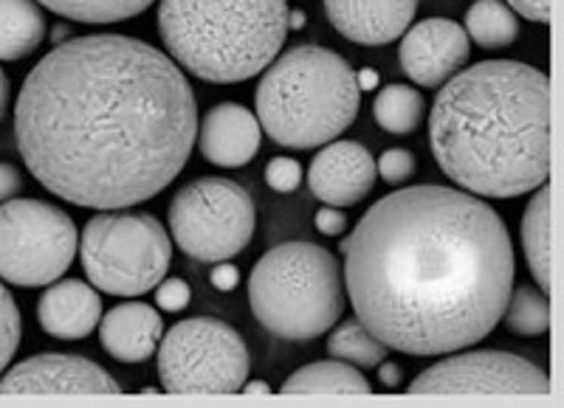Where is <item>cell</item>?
I'll return each instance as SVG.
<instances>
[{
    "instance_id": "40",
    "label": "cell",
    "mask_w": 564,
    "mask_h": 408,
    "mask_svg": "<svg viewBox=\"0 0 564 408\" xmlns=\"http://www.w3.org/2000/svg\"><path fill=\"white\" fill-rule=\"evenodd\" d=\"M52 40H54V45H59V43H65V40H70V34H68V26H57V29H54Z\"/></svg>"
},
{
    "instance_id": "23",
    "label": "cell",
    "mask_w": 564,
    "mask_h": 408,
    "mask_svg": "<svg viewBox=\"0 0 564 408\" xmlns=\"http://www.w3.org/2000/svg\"><path fill=\"white\" fill-rule=\"evenodd\" d=\"M423 113H426V99L421 90L410 88V85H387L372 102L376 122L392 135L415 133L423 122Z\"/></svg>"
},
{
    "instance_id": "1",
    "label": "cell",
    "mask_w": 564,
    "mask_h": 408,
    "mask_svg": "<svg viewBox=\"0 0 564 408\" xmlns=\"http://www.w3.org/2000/svg\"><path fill=\"white\" fill-rule=\"evenodd\" d=\"M198 139V104L178 65L128 34L54 45L23 82L14 141L45 191L116 211L167 189Z\"/></svg>"
},
{
    "instance_id": "6",
    "label": "cell",
    "mask_w": 564,
    "mask_h": 408,
    "mask_svg": "<svg viewBox=\"0 0 564 408\" xmlns=\"http://www.w3.org/2000/svg\"><path fill=\"white\" fill-rule=\"evenodd\" d=\"M336 256L316 243H282L260 256L249 279L251 313L285 341H314L345 313Z\"/></svg>"
},
{
    "instance_id": "31",
    "label": "cell",
    "mask_w": 564,
    "mask_h": 408,
    "mask_svg": "<svg viewBox=\"0 0 564 408\" xmlns=\"http://www.w3.org/2000/svg\"><path fill=\"white\" fill-rule=\"evenodd\" d=\"M314 223H316V229H319L325 236H339L341 231H345L347 218L341 214L339 209H336V206H322V209L316 211Z\"/></svg>"
},
{
    "instance_id": "12",
    "label": "cell",
    "mask_w": 564,
    "mask_h": 408,
    "mask_svg": "<svg viewBox=\"0 0 564 408\" xmlns=\"http://www.w3.org/2000/svg\"><path fill=\"white\" fill-rule=\"evenodd\" d=\"M0 395H122V386L88 357L45 352L0 377Z\"/></svg>"
},
{
    "instance_id": "33",
    "label": "cell",
    "mask_w": 564,
    "mask_h": 408,
    "mask_svg": "<svg viewBox=\"0 0 564 408\" xmlns=\"http://www.w3.org/2000/svg\"><path fill=\"white\" fill-rule=\"evenodd\" d=\"M23 189V173L14 164H0V203L14 200Z\"/></svg>"
},
{
    "instance_id": "16",
    "label": "cell",
    "mask_w": 564,
    "mask_h": 408,
    "mask_svg": "<svg viewBox=\"0 0 564 408\" xmlns=\"http://www.w3.org/2000/svg\"><path fill=\"white\" fill-rule=\"evenodd\" d=\"M260 139H263V128L257 122V115L238 102L215 104L198 128L204 158L224 169H238L249 164L260 150Z\"/></svg>"
},
{
    "instance_id": "25",
    "label": "cell",
    "mask_w": 564,
    "mask_h": 408,
    "mask_svg": "<svg viewBox=\"0 0 564 408\" xmlns=\"http://www.w3.org/2000/svg\"><path fill=\"white\" fill-rule=\"evenodd\" d=\"M327 352L336 361L356 366V370H376L381 361H387V346L381 344L359 319H347L330 332Z\"/></svg>"
},
{
    "instance_id": "7",
    "label": "cell",
    "mask_w": 564,
    "mask_h": 408,
    "mask_svg": "<svg viewBox=\"0 0 564 408\" xmlns=\"http://www.w3.org/2000/svg\"><path fill=\"white\" fill-rule=\"evenodd\" d=\"M85 276L110 296H141L155 290L173 262V240L148 211H102L88 220L79 243Z\"/></svg>"
},
{
    "instance_id": "37",
    "label": "cell",
    "mask_w": 564,
    "mask_h": 408,
    "mask_svg": "<svg viewBox=\"0 0 564 408\" xmlns=\"http://www.w3.org/2000/svg\"><path fill=\"white\" fill-rule=\"evenodd\" d=\"M7 108H9V77L3 74V68H0V119H3Z\"/></svg>"
},
{
    "instance_id": "29",
    "label": "cell",
    "mask_w": 564,
    "mask_h": 408,
    "mask_svg": "<svg viewBox=\"0 0 564 408\" xmlns=\"http://www.w3.org/2000/svg\"><path fill=\"white\" fill-rule=\"evenodd\" d=\"M265 184L271 186L280 195H289V191H296V186L302 184V166L296 158H271L269 166H265Z\"/></svg>"
},
{
    "instance_id": "10",
    "label": "cell",
    "mask_w": 564,
    "mask_h": 408,
    "mask_svg": "<svg viewBox=\"0 0 564 408\" xmlns=\"http://www.w3.org/2000/svg\"><path fill=\"white\" fill-rule=\"evenodd\" d=\"M77 225L43 200L0 203V279L18 287L57 282L77 256Z\"/></svg>"
},
{
    "instance_id": "15",
    "label": "cell",
    "mask_w": 564,
    "mask_h": 408,
    "mask_svg": "<svg viewBox=\"0 0 564 408\" xmlns=\"http://www.w3.org/2000/svg\"><path fill=\"white\" fill-rule=\"evenodd\" d=\"M336 32L359 45H387L410 29L417 0H325Z\"/></svg>"
},
{
    "instance_id": "36",
    "label": "cell",
    "mask_w": 564,
    "mask_h": 408,
    "mask_svg": "<svg viewBox=\"0 0 564 408\" xmlns=\"http://www.w3.org/2000/svg\"><path fill=\"white\" fill-rule=\"evenodd\" d=\"M356 82H359V90H379V74L370 68H361V74H356Z\"/></svg>"
},
{
    "instance_id": "39",
    "label": "cell",
    "mask_w": 564,
    "mask_h": 408,
    "mask_svg": "<svg viewBox=\"0 0 564 408\" xmlns=\"http://www.w3.org/2000/svg\"><path fill=\"white\" fill-rule=\"evenodd\" d=\"M289 29H296V32L305 29V12H300V9H296V12H289Z\"/></svg>"
},
{
    "instance_id": "35",
    "label": "cell",
    "mask_w": 564,
    "mask_h": 408,
    "mask_svg": "<svg viewBox=\"0 0 564 408\" xmlns=\"http://www.w3.org/2000/svg\"><path fill=\"white\" fill-rule=\"evenodd\" d=\"M376 370H379V381H381V386H384L387 392L401 389V383H404V372H401V366L387 364V361H384V364H379Z\"/></svg>"
},
{
    "instance_id": "14",
    "label": "cell",
    "mask_w": 564,
    "mask_h": 408,
    "mask_svg": "<svg viewBox=\"0 0 564 408\" xmlns=\"http://www.w3.org/2000/svg\"><path fill=\"white\" fill-rule=\"evenodd\" d=\"M379 178L376 158L359 141H330L308 169V186L325 206H356Z\"/></svg>"
},
{
    "instance_id": "9",
    "label": "cell",
    "mask_w": 564,
    "mask_h": 408,
    "mask_svg": "<svg viewBox=\"0 0 564 408\" xmlns=\"http://www.w3.org/2000/svg\"><path fill=\"white\" fill-rule=\"evenodd\" d=\"M254 203L235 180L198 178L170 203V231L186 256L198 262H229L254 236Z\"/></svg>"
},
{
    "instance_id": "22",
    "label": "cell",
    "mask_w": 564,
    "mask_h": 408,
    "mask_svg": "<svg viewBox=\"0 0 564 408\" xmlns=\"http://www.w3.org/2000/svg\"><path fill=\"white\" fill-rule=\"evenodd\" d=\"M466 34L486 52H500L517 43L520 23L502 0H475V7L466 12Z\"/></svg>"
},
{
    "instance_id": "11",
    "label": "cell",
    "mask_w": 564,
    "mask_h": 408,
    "mask_svg": "<svg viewBox=\"0 0 564 408\" xmlns=\"http://www.w3.org/2000/svg\"><path fill=\"white\" fill-rule=\"evenodd\" d=\"M410 395H531L551 397V377L511 352L477 350L452 355L423 370L406 386Z\"/></svg>"
},
{
    "instance_id": "21",
    "label": "cell",
    "mask_w": 564,
    "mask_h": 408,
    "mask_svg": "<svg viewBox=\"0 0 564 408\" xmlns=\"http://www.w3.org/2000/svg\"><path fill=\"white\" fill-rule=\"evenodd\" d=\"M282 395H372V386L356 366L345 361L302 366L282 383Z\"/></svg>"
},
{
    "instance_id": "4",
    "label": "cell",
    "mask_w": 564,
    "mask_h": 408,
    "mask_svg": "<svg viewBox=\"0 0 564 408\" xmlns=\"http://www.w3.org/2000/svg\"><path fill=\"white\" fill-rule=\"evenodd\" d=\"M159 34L178 68L235 85L269 68L289 34L285 0H161Z\"/></svg>"
},
{
    "instance_id": "28",
    "label": "cell",
    "mask_w": 564,
    "mask_h": 408,
    "mask_svg": "<svg viewBox=\"0 0 564 408\" xmlns=\"http://www.w3.org/2000/svg\"><path fill=\"white\" fill-rule=\"evenodd\" d=\"M376 169H379V175L384 178V184L398 186V184H406V180L415 175L417 164H415V155H412L410 150L392 147L381 155L379 164H376Z\"/></svg>"
},
{
    "instance_id": "27",
    "label": "cell",
    "mask_w": 564,
    "mask_h": 408,
    "mask_svg": "<svg viewBox=\"0 0 564 408\" xmlns=\"http://www.w3.org/2000/svg\"><path fill=\"white\" fill-rule=\"evenodd\" d=\"M20 346V310L14 296L0 285V372L7 370Z\"/></svg>"
},
{
    "instance_id": "13",
    "label": "cell",
    "mask_w": 564,
    "mask_h": 408,
    "mask_svg": "<svg viewBox=\"0 0 564 408\" xmlns=\"http://www.w3.org/2000/svg\"><path fill=\"white\" fill-rule=\"evenodd\" d=\"M398 45L401 70L421 88H441L471 57V40L455 20L426 18L406 29Z\"/></svg>"
},
{
    "instance_id": "2",
    "label": "cell",
    "mask_w": 564,
    "mask_h": 408,
    "mask_svg": "<svg viewBox=\"0 0 564 408\" xmlns=\"http://www.w3.org/2000/svg\"><path fill=\"white\" fill-rule=\"evenodd\" d=\"M339 251L356 319L387 350L406 355L480 344L513 290L506 220L452 186L392 191L367 209Z\"/></svg>"
},
{
    "instance_id": "26",
    "label": "cell",
    "mask_w": 564,
    "mask_h": 408,
    "mask_svg": "<svg viewBox=\"0 0 564 408\" xmlns=\"http://www.w3.org/2000/svg\"><path fill=\"white\" fill-rule=\"evenodd\" d=\"M506 327L517 335H545L551 330V301L547 294L531 285H520L511 290L508 305L502 310Z\"/></svg>"
},
{
    "instance_id": "24",
    "label": "cell",
    "mask_w": 564,
    "mask_h": 408,
    "mask_svg": "<svg viewBox=\"0 0 564 408\" xmlns=\"http://www.w3.org/2000/svg\"><path fill=\"white\" fill-rule=\"evenodd\" d=\"M37 3L74 23L108 26V23H122V20L148 12L155 0H37Z\"/></svg>"
},
{
    "instance_id": "19",
    "label": "cell",
    "mask_w": 564,
    "mask_h": 408,
    "mask_svg": "<svg viewBox=\"0 0 564 408\" xmlns=\"http://www.w3.org/2000/svg\"><path fill=\"white\" fill-rule=\"evenodd\" d=\"M551 186L542 184L533 189L531 203L522 214V249L542 294H551Z\"/></svg>"
},
{
    "instance_id": "38",
    "label": "cell",
    "mask_w": 564,
    "mask_h": 408,
    "mask_svg": "<svg viewBox=\"0 0 564 408\" xmlns=\"http://www.w3.org/2000/svg\"><path fill=\"white\" fill-rule=\"evenodd\" d=\"M240 392H246V395H269L271 389L263 381H251V383H243V389Z\"/></svg>"
},
{
    "instance_id": "18",
    "label": "cell",
    "mask_w": 564,
    "mask_h": 408,
    "mask_svg": "<svg viewBox=\"0 0 564 408\" xmlns=\"http://www.w3.org/2000/svg\"><path fill=\"white\" fill-rule=\"evenodd\" d=\"M161 316L155 307L144 301H128V305L113 307L108 316L99 321V341L105 352L122 364H141L159 350Z\"/></svg>"
},
{
    "instance_id": "32",
    "label": "cell",
    "mask_w": 564,
    "mask_h": 408,
    "mask_svg": "<svg viewBox=\"0 0 564 408\" xmlns=\"http://www.w3.org/2000/svg\"><path fill=\"white\" fill-rule=\"evenodd\" d=\"M513 12L533 23H551V0H508Z\"/></svg>"
},
{
    "instance_id": "3",
    "label": "cell",
    "mask_w": 564,
    "mask_h": 408,
    "mask_svg": "<svg viewBox=\"0 0 564 408\" xmlns=\"http://www.w3.org/2000/svg\"><path fill=\"white\" fill-rule=\"evenodd\" d=\"M430 144L446 178L477 198H520L551 178V79L486 59L441 85Z\"/></svg>"
},
{
    "instance_id": "17",
    "label": "cell",
    "mask_w": 564,
    "mask_h": 408,
    "mask_svg": "<svg viewBox=\"0 0 564 408\" xmlns=\"http://www.w3.org/2000/svg\"><path fill=\"white\" fill-rule=\"evenodd\" d=\"M37 321L52 339L83 341L102 321V299L94 285H85L79 279H63L40 296Z\"/></svg>"
},
{
    "instance_id": "34",
    "label": "cell",
    "mask_w": 564,
    "mask_h": 408,
    "mask_svg": "<svg viewBox=\"0 0 564 408\" xmlns=\"http://www.w3.org/2000/svg\"><path fill=\"white\" fill-rule=\"evenodd\" d=\"M209 282L212 287H218V290H235V287L240 285V274L235 265H229V262H218V268L212 271L209 274Z\"/></svg>"
},
{
    "instance_id": "20",
    "label": "cell",
    "mask_w": 564,
    "mask_h": 408,
    "mask_svg": "<svg viewBox=\"0 0 564 408\" xmlns=\"http://www.w3.org/2000/svg\"><path fill=\"white\" fill-rule=\"evenodd\" d=\"M45 37V18L37 0H0V59L29 57Z\"/></svg>"
},
{
    "instance_id": "5",
    "label": "cell",
    "mask_w": 564,
    "mask_h": 408,
    "mask_svg": "<svg viewBox=\"0 0 564 408\" xmlns=\"http://www.w3.org/2000/svg\"><path fill=\"white\" fill-rule=\"evenodd\" d=\"M359 102L356 70L322 45H296L274 59L254 93L260 128L291 150H314L339 139L356 122Z\"/></svg>"
},
{
    "instance_id": "30",
    "label": "cell",
    "mask_w": 564,
    "mask_h": 408,
    "mask_svg": "<svg viewBox=\"0 0 564 408\" xmlns=\"http://www.w3.org/2000/svg\"><path fill=\"white\" fill-rule=\"evenodd\" d=\"M193 299V290L178 276H170V279H161L155 285V301L164 313H181L186 305Z\"/></svg>"
},
{
    "instance_id": "8",
    "label": "cell",
    "mask_w": 564,
    "mask_h": 408,
    "mask_svg": "<svg viewBox=\"0 0 564 408\" xmlns=\"http://www.w3.org/2000/svg\"><path fill=\"white\" fill-rule=\"evenodd\" d=\"M243 339L218 319H186L159 344V377L170 395H235L249 381Z\"/></svg>"
}]
</instances>
